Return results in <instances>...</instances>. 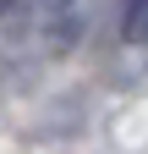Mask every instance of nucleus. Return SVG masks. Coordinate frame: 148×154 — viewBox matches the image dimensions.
<instances>
[{
	"label": "nucleus",
	"instance_id": "obj_1",
	"mask_svg": "<svg viewBox=\"0 0 148 154\" xmlns=\"http://www.w3.org/2000/svg\"><path fill=\"white\" fill-rule=\"evenodd\" d=\"M33 22H39L55 44H66L82 22V0H33Z\"/></svg>",
	"mask_w": 148,
	"mask_h": 154
},
{
	"label": "nucleus",
	"instance_id": "obj_3",
	"mask_svg": "<svg viewBox=\"0 0 148 154\" xmlns=\"http://www.w3.org/2000/svg\"><path fill=\"white\" fill-rule=\"evenodd\" d=\"M0 11H11V0H0Z\"/></svg>",
	"mask_w": 148,
	"mask_h": 154
},
{
	"label": "nucleus",
	"instance_id": "obj_2",
	"mask_svg": "<svg viewBox=\"0 0 148 154\" xmlns=\"http://www.w3.org/2000/svg\"><path fill=\"white\" fill-rule=\"evenodd\" d=\"M121 38L126 44L148 38V0H121Z\"/></svg>",
	"mask_w": 148,
	"mask_h": 154
}]
</instances>
